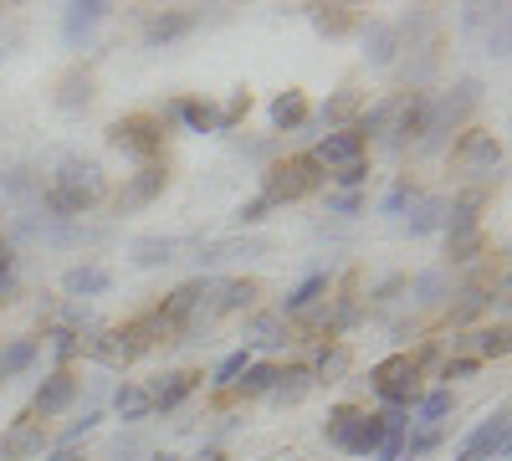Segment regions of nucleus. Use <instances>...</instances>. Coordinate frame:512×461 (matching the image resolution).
I'll use <instances>...</instances> for the list:
<instances>
[{
	"mask_svg": "<svg viewBox=\"0 0 512 461\" xmlns=\"http://www.w3.org/2000/svg\"><path fill=\"white\" fill-rule=\"evenodd\" d=\"M395 421H405V410L369 415V410H359V405H338V410L328 415V441H333L338 451H349V456H369V451H379V441L390 436Z\"/></svg>",
	"mask_w": 512,
	"mask_h": 461,
	"instance_id": "obj_1",
	"label": "nucleus"
},
{
	"mask_svg": "<svg viewBox=\"0 0 512 461\" xmlns=\"http://www.w3.org/2000/svg\"><path fill=\"white\" fill-rule=\"evenodd\" d=\"M108 195V180H103V170L93 159H67L62 170H57V185H52V211H62V216H82L88 205H98Z\"/></svg>",
	"mask_w": 512,
	"mask_h": 461,
	"instance_id": "obj_2",
	"label": "nucleus"
},
{
	"mask_svg": "<svg viewBox=\"0 0 512 461\" xmlns=\"http://www.w3.org/2000/svg\"><path fill=\"white\" fill-rule=\"evenodd\" d=\"M323 185V164L313 159V154H292V159H282V164H272L267 170V205H282V200H303V195H313Z\"/></svg>",
	"mask_w": 512,
	"mask_h": 461,
	"instance_id": "obj_3",
	"label": "nucleus"
},
{
	"mask_svg": "<svg viewBox=\"0 0 512 461\" xmlns=\"http://www.w3.org/2000/svg\"><path fill=\"white\" fill-rule=\"evenodd\" d=\"M374 390H379V400L390 405V410H405V405L420 395V364H415L410 354L384 359V364L374 369Z\"/></svg>",
	"mask_w": 512,
	"mask_h": 461,
	"instance_id": "obj_4",
	"label": "nucleus"
},
{
	"mask_svg": "<svg viewBox=\"0 0 512 461\" xmlns=\"http://www.w3.org/2000/svg\"><path fill=\"white\" fill-rule=\"evenodd\" d=\"M108 144L113 149H128V154H139V159H154L164 149V123L154 113H134V118H118L113 129H108Z\"/></svg>",
	"mask_w": 512,
	"mask_h": 461,
	"instance_id": "obj_5",
	"label": "nucleus"
},
{
	"mask_svg": "<svg viewBox=\"0 0 512 461\" xmlns=\"http://www.w3.org/2000/svg\"><path fill=\"white\" fill-rule=\"evenodd\" d=\"M451 159H456V170H461V175L487 180V175L497 170V159H502V144H497L492 134L472 129V134H461V144L451 149Z\"/></svg>",
	"mask_w": 512,
	"mask_h": 461,
	"instance_id": "obj_6",
	"label": "nucleus"
},
{
	"mask_svg": "<svg viewBox=\"0 0 512 461\" xmlns=\"http://www.w3.org/2000/svg\"><path fill=\"white\" fill-rule=\"evenodd\" d=\"M507 410H497L492 421H482L472 436H466V446L456 451V461H492V456H502L507 451Z\"/></svg>",
	"mask_w": 512,
	"mask_h": 461,
	"instance_id": "obj_7",
	"label": "nucleus"
},
{
	"mask_svg": "<svg viewBox=\"0 0 512 461\" xmlns=\"http://www.w3.org/2000/svg\"><path fill=\"white\" fill-rule=\"evenodd\" d=\"M77 400V374L72 369H57L36 385V400H31V415H62L67 405Z\"/></svg>",
	"mask_w": 512,
	"mask_h": 461,
	"instance_id": "obj_8",
	"label": "nucleus"
},
{
	"mask_svg": "<svg viewBox=\"0 0 512 461\" xmlns=\"http://www.w3.org/2000/svg\"><path fill=\"white\" fill-rule=\"evenodd\" d=\"M313 159L323 164V170H344V164L364 159V139H359L354 129H333V134H323V139H318Z\"/></svg>",
	"mask_w": 512,
	"mask_h": 461,
	"instance_id": "obj_9",
	"label": "nucleus"
},
{
	"mask_svg": "<svg viewBox=\"0 0 512 461\" xmlns=\"http://www.w3.org/2000/svg\"><path fill=\"white\" fill-rule=\"evenodd\" d=\"M164 185H169V170H164V164H144V170L118 190V211H139V205H149L154 195H164Z\"/></svg>",
	"mask_w": 512,
	"mask_h": 461,
	"instance_id": "obj_10",
	"label": "nucleus"
},
{
	"mask_svg": "<svg viewBox=\"0 0 512 461\" xmlns=\"http://www.w3.org/2000/svg\"><path fill=\"white\" fill-rule=\"evenodd\" d=\"M41 441H47V436H41V421H36V415H21V421H16V431L6 436V446H0V456H6V461L36 456V451H41Z\"/></svg>",
	"mask_w": 512,
	"mask_h": 461,
	"instance_id": "obj_11",
	"label": "nucleus"
},
{
	"mask_svg": "<svg viewBox=\"0 0 512 461\" xmlns=\"http://www.w3.org/2000/svg\"><path fill=\"white\" fill-rule=\"evenodd\" d=\"M195 385H200V374H190V369H180V374H164V380L149 390V405H154V410H175V405H180V400H185Z\"/></svg>",
	"mask_w": 512,
	"mask_h": 461,
	"instance_id": "obj_12",
	"label": "nucleus"
},
{
	"mask_svg": "<svg viewBox=\"0 0 512 461\" xmlns=\"http://www.w3.org/2000/svg\"><path fill=\"white\" fill-rule=\"evenodd\" d=\"M216 292H221V298H216V303H210V308H205V318H221V313H236V308H251V303H256V292H262V287H256V282L246 277V282H221Z\"/></svg>",
	"mask_w": 512,
	"mask_h": 461,
	"instance_id": "obj_13",
	"label": "nucleus"
},
{
	"mask_svg": "<svg viewBox=\"0 0 512 461\" xmlns=\"http://www.w3.org/2000/svg\"><path fill=\"white\" fill-rule=\"evenodd\" d=\"M62 287L72 292V298H98V292L113 287V277H108V267H72L62 277Z\"/></svg>",
	"mask_w": 512,
	"mask_h": 461,
	"instance_id": "obj_14",
	"label": "nucleus"
},
{
	"mask_svg": "<svg viewBox=\"0 0 512 461\" xmlns=\"http://www.w3.org/2000/svg\"><path fill=\"white\" fill-rule=\"evenodd\" d=\"M308 390H313V369H303V364H297V369H277L272 400H282V405H297V400H303Z\"/></svg>",
	"mask_w": 512,
	"mask_h": 461,
	"instance_id": "obj_15",
	"label": "nucleus"
},
{
	"mask_svg": "<svg viewBox=\"0 0 512 461\" xmlns=\"http://www.w3.org/2000/svg\"><path fill=\"white\" fill-rule=\"evenodd\" d=\"M272 123H277V129H303V123H308V98L297 93V88H287L272 103Z\"/></svg>",
	"mask_w": 512,
	"mask_h": 461,
	"instance_id": "obj_16",
	"label": "nucleus"
},
{
	"mask_svg": "<svg viewBox=\"0 0 512 461\" xmlns=\"http://www.w3.org/2000/svg\"><path fill=\"white\" fill-rule=\"evenodd\" d=\"M190 26H195V16H185V11H169V16H154V21H149L144 41H149V47H164V41H175V36H185Z\"/></svg>",
	"mask_w": 512,
	"mask_h": 461,
	"instance_id": "obj_17",
	"label": "nucleus"
},
{
	"mask_svg": "<svg viewBox=\"0 0 512 461\" xmlns=\"http://www.w3.org/2000/svg\"><path fill=\"white\" fill-rule=\"evenodd\" d=\"M113 410L123 415V421H144V415H149L154 405H149V390H144V385H118Z\"/></svg>",
	"mask_w": 512,
	"mask_h": 461,
	"instance_id": "obj_18",
	"label": "nucleus"
},
{
	"mask_svg": "<svg viewBox=\"0 0 512 461\" xmlns=\"http://www.w3.org/2000/svg\"><path fill=\"white\" fill-rule=\"evenodd\" d=\"M31 359H36V344L31 339L6 344V349H0V380H16L21 369H31Z\"/></svg>",
	"mask_w": 512,
	"mask_h": 461,
	"instance_id": "obj_19",
	"label": "nucleus"
},
{
	"mask_svg": "<svg viewBox=\"0 0 512 461\" xmlns=\"http://www.w3.org/2000/svg\"><path fill=\"white\" fill-rule=\"evenodd\" d=\"M344 369H349V349H323L318 354V364H313V380L318 385H338V380H344Z\"/></svg>",
	"mask_w": 512,
	"mask_h": 461,
	"instance_id": "obj_20",
	"label": "nucleus"
},
{
	"mask_svg": "<svg viewBox=\"0 0 512 461\" xmlns=\"http://www.w3.org/2000/svg\"><path fill=\"white\" fill-rule=\"evenodd\" d=\"M175 113H180V118L190 123V129H195V134H205V129H221V113H216V108H210V103H195V98H180V103H175Z\"/></svg>",
	"mask_w": 512,
	"mask_h": 461,
	"instance_id": "obj_21",
	"label": "nucleus"
},
{
	"mask_svg": "<svg viewBox=\"0 0 512 461\" xmlns=\"http://www.w3.org/2000/svg\"><path fill=\"white\" fill-rule=\"evenodd\" d=\"M175 257V241L169 236H144V241H134V262L139 267H159V262H169Z\"/></svg>",
	"mask_w": 512,
	"mask_h": 461,
	"instance_id": "obj_22",
	"label": "nucleus"
},
{
	"mask_svg": "<svg viewBox=\"0 0 512 461\" xmlns=\"http://www.w3.org/2000/svg\"><path fill=\"white\" fill-rule=\"evenodd\" d=\"M103 0H82V6H67V36H82V31H93L103 21Z\"/></svg>",
	"mask_w": 512,
	"mask_h": 461,
	"instance_id": "obj_23",
	"label": "nucleus"
},
{
	"mask_svg": "<svg viewBox=\"0 0 512 461\" xmlns=\"http://www.w3.org/2000/svg\"><path fill=\"white\" fill-rule=\"evenodd\" d=\"M93 98V77L88 72H72L67 82H62V93H57V108H82Z\"/></svg>",
	"mask_w": 512,
	"mask_h": 461,
	"instance_id": "obj_24",
	"label": "nucleus"
},
{
	"mask_svg": "<svg viewBox=\"0 0 512 461\" xmlns=\"http://www.w3.org/2000/svg\"><path fill=\"white\" fill-rule=\"evenodd\" d=\"M272 385H277V364H246V380H241L246 395H272Z\"/></svg>",
	"mask_w": 512,
	"mask_h": 461,
	"instance_id": "obj_25",
	"label": "nucleus"
},
{
	"mask_svg": "<svg viewBox=\"0 0 512 461\" xmlns=\"http://www.w3.org/2000/svg\"><path fill=\"white\" fill-rule=\"evenodd\" d=\"M441 216H446V205H441V200H420V205H415V216H410V231H415V236L436 231Z\"/></svg>",
	"mask_w": 512,
	"mask_h": 461,
	"instance_id": "obj_26",
	"label": "nucleus"
},
{
	"mask_svg": "<svg viewBox=\"0 0 512 461\" xmlns=\"http://www.w3.org/2000/svg\"><path fill=\"white\" fill-rule=\"evenodd\" d=\"M246 339H251V344H282V318H277V313H262V318H251Z\"/></svg>",
	"mask_w": 512,
	"mask_h": 461,
	"instance_id": "obj_27",
	"label": "nucleus"
},
{
	"mask_svg": "<svg viewBox=\"0 0 512 461\" xmlns=\"http://www.w3.org/2000/svg\"><path fill=\"white\" fill-rule=\"evenodd\" d=\"M446 241H451V262H472L477 251H482V231L477 226L472 231H451Z\"/></svg>",
	"mask_w": 512,
	"mask_h": 461,
	"instance_id": "obj_28",
	"label": "nucleus"
},
{
	"mask_svg": "<svg viewBox=\"0 0 512 461\" xmlns=\"http://www.w3.org/2000/svg\"><path fill=\"white\" fill-rule=\"evenodd\" d=\"M318 292H328V277H308V282H303V287H297L292 298H287V308H282V313H303V308H313Z\"/></svg>",
	"mask_w": 512,
	"mask_h": 461,
	"instance_id": "obj_29",
	"label": "nucleus"
},
{
	"mask_svg": "<svg viewBox=\"0 0 512 461\" xmlns=\"http://www.w3.org/2000/svg\"><path fill=\"white\" fill-rule=\"evenodd\" d=\"M395 41H400V36H395L390 26H379V31L369 36V62H379V67L395 62Z\"/></svg>",
	"mask_w": 512,
	"mask_h": 461,
	"instance_id": "obj_30",
	"label": "nucleus"
},
{
	"mask_svg": "<svg viewBox=\"0 0 512 461\" xmlns=\"http://www.w3.org/2000/svg\"><path fill=\"white\" fill-rule=\"evenodd\" d=\"M487 303H492V298H487L482 287H472V292H461V303L451 308V323H466V318H477V313H482Z\"/></svg>",
	"mask_w": 512,
	"mask_h": 461,
	"instance_id": "obj_31",
	"label": "nucleus"
},
{
	"mask_svg": "<svg viewBox=\"0 0 512 461\" xmlns=\"http://www.w3.org/2000/svg\"><path fill=\"white\" fill-rule=\"evenodd\" d=\"M446 415H451V390H436V395H425V405H420V421H425V426L446 421Z\"/></svg>",
	"mask_w": 512,
	"mask_h": 461,
	"instance_id": "obj_32",
	"label": "nucleus"
},
{
	"mask_svg": "<svg viewBox=\"0 0 512 461\" xmlns=\"http://www.w3.org/2000/svg\"><path fill=\"white\" fill-rule=\"evenodd\" d=\"M246 364H251V354L241 349V354H231V359H221V369H216V385H236L241 374H246Z\"/></svg>",
	"mask_w": 512,
	"mask_h": 461,
	"instance_id": "obj_33",
	"label": "nucleus"
},
{
	"mask_svg": "<svg viewBox=\"0 0 512 461\" xmlns=\"http://www.w3.org/2000/svg\"><path fill=\"white\" fill-rule=\"evenodd\" d=\"M379 456H384V461H395V456H405V421H395V426H390V436L379 441Z\"/></svg>",
	"mask_w": 512,
	"mask_h": 461,
	"instance_id": "obj_34",
	"label": "nucleus"
},
{
	"mask_svg": "<svg viewBox=\"0 0 512 461\" xmlns=\"http://www.w3.org/2000/svg\"><path fill=\"white\" fill-rule=\"evenodd\" d=\"M267 211H272V205H267V195H256V200H246L241 211H236V226H256V221H262Z\"/></svg>",
	"mask_w": 512,
	"mask_h": 461,
	"instance_id": "obj_35",
	"label": "nucleus"
},
{
	"mask_svg": "<svg viewBox=\"0 0 512 461\" xmlns=\"http://www.w3.org/2000/svg\"><path fill=\"white\" fill-rule=\"evenodd\" d=\"M477 349L492 359V354H507V328H487V333H477Z\"/></svg>",
	"mask_w": 512,
	"mask_h": 461,
	"instance_id": "obj_36",
	"label": "nucleus"
},
{
	"mask_svg": "<svg viewBox=\"0 0 512 461\" xmlns=\"http://www.w3.org/2000/svg\"><path fill=\"white\" fill-rule=\"evenodd\" d=\"M333 180L344 185V190H354V185H364V180H369V164H364V159H354V164H344V170H338Z\"/></svg>",
	"mask_w": 512,
	"mask_h": 461,
	"instance_id": "obj_37",
	"label": "nucleus"
},
{
	"mask_svg": "<svg viewBox=\"0 0 512 461\" xmlns=\"http://www.w3.org/2000/svg\"><path fill=\"white\" fill-rule=\"evenodd\" d=\"M246 113H251V93L241 88V93L226 103V113H221V129H231V123H236V118H246Z\"/></svg>",
	"mask_w": 512,
	"mask_h": 461,
	"instance_id": "obj_38",
	"label": "nucleus"
},
{
	"mask_svg": "<svg viewBox=\"0 0 512 461\" xmlns=\"http://www.w3.org/2000/svg\"><path fill=\"white\" fill-rule=\"evenodd\" d=\"M349 113H354V98H349V93H344V98H333V103H328V108H323V123H344V118H349Z\"/></svg>",
	"mask_w": 512,
	"mask_h": 461,
	"instance_id": "obj_39",
	"label": "nucleus"
},
{
	"mask_svg": "<svg viewBox=\"0 0 512 461\" xmlns=\"http://www.w3.org/2000/svg\"><path fill=\"white\" fill-rule=\"evenodd\" d=\"M52 339H57V354H62V359H72V354L82 349V339H77V333H72V328H57V333H52Z\"/></svg>",
	"mask_w": 512,
	"mask_h": 461,
	"instance_id": "obj_40",
	"label": "nucleus"
},
{
	"mask_svg": "<svg viewBox=\"0 0 512 461\" xmlns=\"http://www.w3.org/2000/svg\"><path fill=\"white\" fill-rule=\"evenodd\" d=\"M93 426H98V410H88V415H82V421H72V426H67V436H62V446H72V441H77L82 431H93Z\"/></svg>",
	"mask_w": 512,
	"mask_h": 461,
	"instance_id": "obj_41",
	"label": "nucleus"
},
{
	"mask_svg": "<svg viewBox=\"0 0 512 461\" xmlns=\"http://www.w3.org/2000/svg\"><path fill=\"white\" fill-rule=\"evenodd\" d=\"M405 200H410V180H400V185L390 190V200H384V211H390V216H395V211H405Z\"/></svg>",
	"mask_w": 512,
	"mask_h": 461,
	"instance_id": "obj_42",
	"label": "nucleus"
},
{
	"mask_svg": "<svg viewBox=\"0 0 512 461\" xmlns=\"http://www.w3.org/2000/svg\"><path fill=\"white\" fill-rule=\"evenodd\" d=\"M405 451H410V456H425V451H436V431H420L415 441H405Z\"/></svg>",
	"mask_w": 512,
	"mask_h": 461,
	"instance_id": "obj_43",
	"label": "nucleus"
},
{
	"mask_svg": "<svg viewBox=\"0 0 512 461\" xmlns=\"http://www.w3.org/2000/svg\"><path fill=\"white\" fill-rule=\"evenodd\" d=\"M441 374H446V380H466V374H477V359H456V364H446Z\"/></svg>",
	"mask_w": 512,
	"mask_h": 461,
	"instance_id": "obj_44",
	"label": "nucleus"
},
{
	"mask_svg": "<svg viewBox=\"0 0 512 461\" xmlns=\"http://www.w3.org/2000/svg\"><path fill=\"white\" fill-rule=\"evenodd\" d=\"M318 26H323V31H344V26H349L344 6H333V16H318Z\"/></svg>",
	"mask_w": 512,
	"mask_h": 461,
	"instance_id": "obj_45",
	"label": "nucleus"
},
{
	"mask_svg": "<svg viewBox=\"0 0 512 461\" xmlns=\"http://www.w3.org/2000/svg\"><path fill=\"white\" fill-rule=\"evenodd\" d=\"M333 211L338 216H354L359 211V195H333Z\"/></svg>",
	"mask_w": 512,
	"mask_h": 461,
	"instance_id": "obj_46",
	"label": "nucleus"
},
{
	"mask_svg": "<svg viewBox=\"0 0 512 461\" xmlns=\"http://www.w3.org/2000/svg\"><path fill=\"white\" fill-rule=\"evenodd\" d=\"M47 461H82V456H77V451H72V446H57V451H52V456H47Z\"/></svg>",
	"mask_w": 512,
	"mask_h": 461,
	"instance_id": "obj_47",
	"label": "nucleus"
},
{
	"mask_svg": "<svg viewBox=\"0 0 512 461\" xmlns=\"http://www.w3.org/2000/svg\"><path fill=\"white\" fill-rule=\"evenodd\" d=\"M0 272H11V246L0 241Z\"/></svg>",
	"mask_w": 512,
	"mask_h": 461,
	"instance_id": "obj_48",
	"label": "nucleus"
},
{
	"mask_svg": "<svg viewBox=\"0 0 512 461\" xmlns=\"http://www.w3.org/2000/svg\"><path fill=\"white\" fill-rule=\"evenodd\" d=\"M195 461H226V451H216V446H210V451H200Z\"/></svg>",
	"mask_w": 512,
	"mask_h": 461,
	"instance_id": "obj_49",
	"label": "nucleus"
},
{
	"mask_svg": "<svg viewBox=\"0 0 512 461\" xmlns=\"http://www.w3.org/2000/svg\"><path fill=\"white\" fill-rule=\"evenodd\" d=\"M6 292H11V272H0V303H6Z\"/></svg>",
	"mask_w": 512,
	"mask_h": 461,
	"instance_id": "obj_50",
	"label": "nucleus"
},
{
	"mask_svg": "<svg viewBox=\"0 0 512 461\" xmlns=\"http://www.w3.org/2000/svg\"><path fill=\"white\" fill-rule=\"evenodd\" d=\"M154 461H180V456H164V451H159V456H154Z\"/></svg>",
	"mask_w": 512,
	"mask_h": 461,
	"instance_id": "obj_51",
	"label": "nucleus"
}]
</instances>
